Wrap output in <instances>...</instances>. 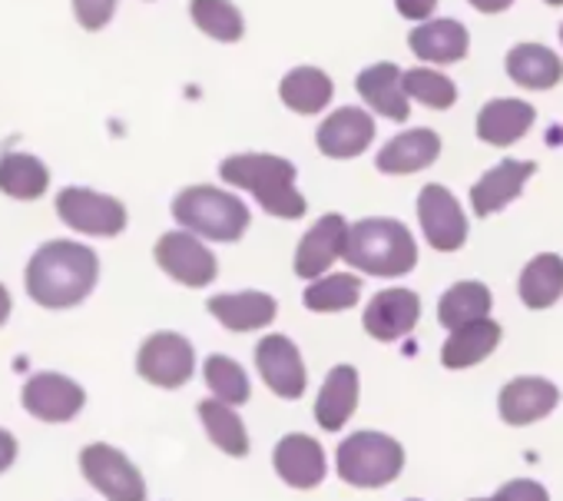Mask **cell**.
Listing matches in <instances>:
<instances>
[{
  "label": "cell",
  "mask_w": 563,
  "mask_h": 501,
  "mask_svg": "<svg viewBox=\"0 0 563 501\" xmlns=\"http://www.w3.org/2000/svg\"><path fill=\"white\" fill-rule=\"evenodd\" d=\"M100 280V257L90 246L74 239L44 242L27 263L24 286L27 296L44 309H74L80 306Z\"/></svg>",
  "instance_id": "cell-1"
},
{
  "label": "cell",
  "mask_w": 563,
  "mask_h": 501,
  "mask_svg": "<svg viewBox=\"0 0 563 501\" xmlns=\"http://www.w3.org/2000/svg\"><path fill=\"white\" fill-rule=\"evenodd\" d=\"M222 183L245 189L275 219H302L309 199L296 186V163L275 153H232L219 163Z\"/></svg>",
  "instance_id": "cell-2"
},
{
  "label": "cell",
  "mask_w": 563,
  "mask_h": 501,
  "mask_svg": "<svg viewBox=\"0 0 563 501\" xmlns=\"http://www.w3.org/2000/svg\"><path fill=\"white\" fill-rule=\"evenodd\" d=\"M342 260L368 276L395 280V276H408L418 266V242L405 222L388 216H372L349 226Z\"/></svg>",
  "instance_id": "cell-3"
},
{
  "label": "cell",
  "mask_w": 563,
  "mask_h": 501,
  "mask_svg": "<svg viewBox=\"0 0 563 501\" xmlns=\"http://www.w3.org/2000/svg\"><path fill=\"white\" fill-rule=\"evenodd\" d=\"M169 209H173V219L186 232L212 239V242H235L245 236L252 222L249 206L235 193L216 189V186H186L176 193Z\"/></svg>",
  "instance_id": "cell-4"
},
{
  "label": "cell",
  "mask_w": 563,
  "mask_h": 501,
  "mask_svg": "<svg viewBox=\"0 0 563 501\" xmlns=\"http://www.w3.org/2000/svg\"><path fill=\"white\" fill-rule=\"evenodd\" d=\"M339 478L352 488H385L405 468V448L385 432H355L335 451Z\"/></svg>",
  "instance_id": "cell-5"
},
{
  "label": "cell",
  "mask_w": 563,
  "mask_h": 501,
  "mask_svg": "<svg viewBox=\"0 0 563 501\" xmlns=\"http://www.w3.org/2000/svg\"><path fill=\"white\" fill-rule=\"evenodd\" d=\"M153 260L169 280H176L189 290H206L219 276L216 253L206 242H199V236H192L186 229L163 232L153 246Z\"/></svg>",
  "instance_id": "cell-6"
},
{
  "label": "cell",
  "mask_w": 563,
  "mask_h": 501,
  "mask_svg": "<svg viewBox=\"0 0 563 501\" xmlns=\"http://www.w3.org/2000/svg\"><path fill=\"white\" fill-rule=\"evenodd\" d=\"M57 216L70 229L84 236H100V239L120 236L130 222L126 206L117 196H107L87 186H64L57 193Z\"/></svg>",
  "instance_id": "cell-7"
},
{
  "label": "cell",
  "mask_w": 563,
  "mask_h": 501,
  "mask_svg": "<svg viewBox=\"0 0 563 501\" xmlns=\"http://www.w3.org/2000/svg\"><path fill=\"white\" fill-rule=\"evenodd\" d=\"M418 222H421V232H424L428 246L438 249V253H457V249L471 236V222H467V213H464L461 199L441 183L421 186V193H418Z\"/></svg>",
  "instance_id": "cell-8"
},
{
  "label": "cell",
  "mask_w": 563,
  "mask_h": 501,
  "mask_svg": "<svg viewBox=\"0 0 563 501\" xmlns=\"http://www.w3.org/2000/svg\"><path fill=\"white\" fill-rule=\"evenodd\" d=\"M80 471L110 501H146L143 471L107 442H93L80 451Z\"/></svg>",
  "instance_id": "cell-9"
},
{
  "label": "cell",
  "mask_w": 563,
  "mask_h": 501,
  "mask_svg": "<svg viewBox=\"0 0 563 501\" xmlns=\"http://www.w3.org/2000/svg\"><path fill=\"white\" fill-rule=\"evenodd\" d=\"M136 372L156 389H183L196 372V349L179 333H153L136 352Z\"/></svg>",
  "instance_id": "cell-10"
},
{
  "label": "cell",
  "mask_w": 563,
  "mask_h": 501,
  "mask_svg": "<svg viewBox=\"0 0 563 501\" xmlns=\"http://www.w3.org/2000/svg\"><path fill=\"white\" fill-rule=\"evenodd\" d=\"M21 402H24V412L34 415L37 422H47V425H64V422H74L84 405H87V392L80 382H74L70 375H60V372H37L24 382L21 389Z\"/></svg>",
  "instance_id": "cell-11"
},
{
  "label": "cell",
  "mask_w": 563,
  "mask_h": 501,
  "mask_svg": "<svg viewBox=\"0 0 563 501\" xmlns=\"http://www.w3.org/2000/svg\"><path fill=\"white\" fill-rule=\"evenodd\" d=\"M255 369H258L262 382L278 399L296 402V399L306 395V385H309L306 359H302L299 346L289 336H282V333L262 336L258 346H255Z\"/></svg>",
  "instance_id": "cell-12"
},
{
  "label": "cell",
  "mask_w": 563,
  "mask_h": 501,
  "mask_svg": "<svg viewBox=\"0 0 563 501\" xmlns=\"http://www.w3.org/2000/svg\"><path fill=\"white\" fill-rule=\"evenodd\" d=\"M537 176V163L533 160H500L494 163L487 173H481V179L471 186V209L474 216H497L504 213L510 203H517L527 189V183Z\"/></svg>",
  "instance_id": "cell-13"
},
{
  "label": "cell",
  "mask_w": 563,
  "mask_h": 501,
  "mask_svg": "<svg viewBox=\"0 0 563 501\" xmlns=\"http://www.w3.org/2000/svg\"><path fill=\"white\" fill-rule=\"evenodd\" d=\"M272 465H275V475L282 481H286L289 488H299V491L319 488L329 475L322 442L312 435H302V432L278 438V445L272 451Z\"/></svg>",
  "instance_id": "cell-14"
},
{
  "label": "cell",
  "mask_w": 563,
  "mask_h": 501,
  "mask_svg": "<svg viewBox=\"0 0 563 501\" xmlns=\"http://www.w3.org/2000/svg\"><path fill=\"white\" fill-rule=\"evenodd\" d=\"M537 123V107L520 97H494L477 110V140L494 150H510Z\"/></svg>",
  "instance_id": "cell-15"
},
{
  "label": "cell",
  "mask_w": 563,
  "mask_h": 501,
  "mask_svg": "<svg viewBox=\"0 0 563 501\" xmlns=\"http://www.w3.org/2000/svg\"><path fill=\"white\" fill-rule=\"evenodd\" d=\"M375 143V117L362 107L332 110L316 130V146L329 160H355Z\"/></svg>",
  "instance_id": "cell-16"
},
{
  "label": "cell",
  "mask_w": 563,
  "mask_h": 501,
  "mask_svg": "<svg viewBox=\"0 0 563 501\" xmlns=\"http://www.w3.org/2000/svg\"><path fill=\"white\" fill-rule=\"evenodd\" d=\"M421 319V296L415 290H382L365 306V333L378 342H398L415 333Z\"/></svg>",
  "instance_id": "cell-17"
},
{
  "label": "cell",
  "mask_w": 563,
  "mask_h": 501,
  "mask_svg": "<svg viewBox=\"0 0 563 501\" xmlns=\"http://www.w3.org/2000/svg\"><path fill=\"white\" fill-rule=\"evenodd\" d=\"M345 232H349V222L342 213H329L322 216L299 242L296 249V276L302 280H319L325 276L339 260H342V249H345Z\"/></svg>",
  "instance_id": "cell-18"
},
{
  "label": "cell",
  "mask_w": 563,
  "mask_h": 501,
  "mask_svg": "<svg viewBox=\"0 0 563 501\" xmlns=\"http://www.w3.org/2000/svg\"><path fill=\"white\" fill-rule=\"evenodd\" d=\"M408 47L428 67H451L471 54V34L454 18H431L408 34Z\"/></svg>",
  "instance_id": "cell-19"
},
{
  "label": "cell",
  "mask_w": 563,
  "mask_h": 501,
  "mask_svg": "<svg viewBox=\"0 0 563 501\" xmlns=\"http://www.w3.org/2000/svg\"><path fill=\"white\" fill-rule=\"evenodd\" d=\"M444 143L431 127H415V130H401L398 137H391L378 156H375V170L385 176H411L421 173L428 166L438 163Z\"/></svg>",
  "instance_id": "cell-20"
},
{
  "label": "cell",
  "mask_w": 563,
  "mask_h": 501,
  "mask_svg": "<svg viewBox=\"0 0 563 501\" xmlns=\"http://www.w3.org/2000/svg\"><path fill=\"white\" fill-rule=\"evenodd\" d=\"M504 74L510 84L530 94H547L563 84V57L537 41L514 44L504 57Z\"/></svg>",
  "instance_id": "cell-21"
},
{
  "label": "cell",
  "mask_w": 563,
  "mask_h": 501,
  "mask_svg": "<svg viewBox=\"0 0 563 501\" xmlns=\"http://www.w3.org/2000/svg\"><path fill=\"white\" fill-rule=\"evenodd\" d=\"M355 90L365 100L368 110H375L378 117L391 120V123H405L411 117V100L401 87V67L391 61L372 64L355 77Z\"/></svg>",
  "instance_id": "cell-22"
},
{
  "label": "cell",
  "mask_w": 563,
  "mask_h": 501,
  "mask_svg": "<svg viewBox=\"0 0 563 501\" xmlns=\"http://www.w3.org/2000/svg\"><path fill=\"white\" fill-rule=\"evenodd\" d=\"M556 402H560V389L537 375H520V379L507 382L497 395V409L507 425H530V422L550 415L556 409Z\"/></svg>",
  "instance_id": "cell-23"
},
{
  "label": "cell",
  "mask_w": 563,
  "mask_h": 501,
  "mask_svg": "<svg viewBox=\"0 0 563 501\" xmlns=\"http://www.w3.org/2000/svg\"><path fill=\"white\" fill-rule=\"evenodd\" d=\"M206 309L229 333H255V329H265L275 319L278 303H275V296H268L262 290H245V293L209 296L206 299Z\"/></svg>",
  "instance_id": "cell-24"
},
{
  "label": "cell",
  "mask_w": 563,
  "mask_h": 501,
  "mask_svg": "<svg viewBox=\"0 0 563 501\" xmlns=\"http://www.w3.org/2000/svg\"><path fill=\"white\" fill-rule=\"evenodd\" d=\"M358 409V369L355 366H335L316 399V422L325 432H339L349 425V418Z\"/></svg>",
  "instance_id": "cell-25"
},
{
  "label": "cell",
  "mask_w": 563,
  "mask_h": 501,
  "mask_svg": "<svg viewBox=\"0 0 563 501\" xmlns=\"http://www.w3.org/2000/svg\"><path fill=\"white\" fill-rule=\"evenodd\" d=\"M500 336H504V329L490 316L457 326V329H451L448 342L441 346V366L444 369H471V366L484 362L500 346Z\"/></svg>",
  "instance_id": "cell-26"
},
{
  "label": "cell",
  "mask_w": 563,
  "mask_h": 501,
  "mask_svg": "<svg viewBox=\"0 0 563 501\" xmlns=\"http://www.w3.org/2000/svg\"><path fill=\"white\" fill-rule=\"evenodd\" d=\"M332 97H335V84L319 67H296L278 84V100L302 117L322 113L332 104Z\"/></svg>",
  "instance_id": "cell-27"
},
{
  "label": "cell",
  "mask_w": 563,
  "mask_h": 501,
  "mask_svg": "<svg viewBox=\"0 0 563 501\" xmlns=\"http://www.w3.org/2000/svg\"><path fill=\"white\" fill-rule=\"evenodd\" d=\"M517 296L533 313L550 309L563 296V257L537 253L517 280Z\"/></svg>",
  "instance_id": "cell-28"
},
{
  "label": "cell",
  "mask_w": 563,
  "mask_h": 501,
  "mask_svg": "<svg viewBox=\"0 0 563 501\" xmlns=\"http://www.w3.org/2000/svg\"><path fill=\"white\" fill-rule=\"evenodd\" d=\"M51 189V170L31 153H4L0 156V193L31 203Z\"/></svg>",
  "instance_id": "cell-29"
},
{
  "label": "cell",
  "mask_w": 563,
  "mask_h": 501,
  "mask_svg": "<svg viewBox=\"0 0 563 501\" xmlns=\"http://www.w3.org/2000/svg\"><path fill=\"white\" fill-rule=\"evenodd\" d=\"M490 306H494V296H490V290L484 283L461 280V283H454L441 296V303H438V323L444 329H457V326L487 319L490 316Z\"/></svg>",
  "instance_id": "cell-30"
},
{
  "label": "cell",
  "mask_w": 563,
  "mask_h": 501,
  "mask_svg": "<svg viewBox=\"0 0 563 501\" xmlns=\"http://www.w3.org/2000/svg\"><path fill=\"white\" fill-rule=\"evenodd\" d=\"M199 418H202V428L209 435V442L225 451L229 458H245L249 455V432L235 412V405H225L219 399H206L199 402Z\"/></svg>",
  "instance_id": "cell-31"
},
{
  "label": "cell",
  "mask_w": 563,
  "mask_h": 501,
  "mask_svg": "<svg viewBox=\"0 0 563 501\" xmlns=\"http://www.w3.org/2000/svg\"><path fill=\"white\" fill-rule=\"evenodd\" d=\"M362 299V280L352 273H325L312 280L302 293V306L309 313H345L358 306Z\"/></svg>",
  "instance_id": "cell-32"
},
{
  "label": "cell",
  "mask_w": 563,
  "mask_h": 501,
  "mask_svg": "<svg viewBox=\"0 0 563 501\" xmlns=\"http://www.w3.org/2000/svg\"><path fill=\"white\" fill-rule=\"evenodd\" d=\"M401 87H405L408 100H415L428 110H438V113H444L457 104V84L444 70L428 67V64L401 70Z\"/></svg>",
  "instance_id": "cell-33"
},
{
  "label": "cell",
  "mask_w": 563,
  "mask_h": 501,
  "mask_svg": "<svg viewBox=\"0 0 563 501\" xmlns=\"http://www.w3.org/2000/svg\"><path fill=\"white\" fill-rule=\"evenodd\" d=\"M189 18L206 37L219 44H235L245 34V21L232 0H189Z\"/></svg>",
  "instance_id": "cell-34"
},
{
  "label": "cell",
  "mask_w": 563,
  "mask_h": 501,
  "mask_svg": "<svg viewBox=\"0 0 563 501\" xmlns=\"http://www.w3.org/2000/svg\"><path fill=\"white\" fill-rule=\"evenodd\" d=\"M202 379H206L212 399H219L225 405H245L249 395H252L245 369L235 359H229V356H209L202 362Z\"/></svg>",
  "instance_id": "cell-35"
},
{
  "label": "cell",
  "mask_w": 563,
  "mask_h": 501,
  "mask_svg": "<svg viewBox=\"0 0 563 501\" xmlns=\"http://www.w3.org/2000/svg\"><path fill=\"white\" fill-rule=\"evenodd\" d=\"M120 0H74V18L84 31H103Z\"/></svg>",
  "instance_id": "cell-36"
},
{
  "label": "cell",
  "mask_w": 563,
  "mask_h": 501,
  "mask_svg": "<svg viewBox=\"0 0 563 501\" xmlns=\"http://www.w3.org/2000/svg\"><path fill=\"white\" fill-rule=\"evenodd\" d=\"M487 501H550V498L540 481L517 478V481H507L504 488H497L494 498H487Z\"/></svg>",
  "instance_id": "cell-37"
},
{
  "label": "cell",
  "mask_w": 563,
  "mask_h": 501,
  "mask_svg": "<svg viewBox=\"0 0 563 501\" xmlns=\"http://www.w3.org/2000/svg\"><path fill=\"white\" fill-rule=\"evenodd\" d=\"M395 11L411 21V24H421V21H431L434 11H438V0H395Z\"/></svg>",
  "instance_id": "cell-38"
},
{
  "label": "cell",
  "mask_w": 563,
  "mask_h": 501,
  "mask_svg": "<svg viewBox=\"0 0 563 501\" xmlns=\"http://www.w3.org/2000/svg\"><path fill=\"white\" fill-rule=\"evenodd\" d=\"M14 461H18V438L8 428H0V475H4Z\"/></svg>",
  "instance_id": "cell-39"
},
{
  "label": "cell",
  "mask_w": 563,
  "mask_h": 501,
  "mask_svg": "<svg viewBox=\"0 0 563 501\" xmlns=\"http://www.w3.org/2000/svg\"><path fill=\"white\" fill-rule=\"evenodd\" d=\"M467 4L477 11V14H504V11H510L514 4H517V0H467Z\"/></svg>",
  "instance_id": "cell-40"
},
{
  "label": "cell",
  "mask_w": 563,
  "mask_h": 501,
  "mask_svg": "<svg viewBox=\"0 0 563 501\" xmlns=\"http://www.w3.org/2000/svg\"><path fill=\"white\" fill-rule=\"evenodd\" d=\"M11 313H14V299H11L8 286L0 283V326H4V323L11 319Z\"/></svg>",
  "instance_id": "cell-41"
},
{
  "label": "cell",
  "mask_w": 563,
  "mask_h": 501,
  "mask_svg": "<svg viewBox=\"0 0 563 501\" xmlns=\"http://www.w3.org/2000/svg\"><path fill=\"white\" fill-rule=\"evenodd\" d=\"M540 4H547V8H563V0H540Z\"/></svg>",
  "instance_id": "cell-42"
},
{
  "label": "cell",
  "mask_w": 563,
  "mask_h": 501,
  "mask_svg": "<svg viewBox=\"0 0 563 501\" xmlns=\"http://www.w3.org/2000/svg\"><path fill=\"white\" fill-rule=\"evenodd\" d=\"M560 47H563V24H560Z\"/></svg>",
  "instance_id": "cell-43"
},
{
  "label": "cell",
  "mask_w": 563,
  "mask_h": 501,
  "mask_svg": "<svg viewBox=\"0 0 563 501\" xmlns=\"http://www.w3.org/2000/svg\"><path fill=\"white\" fill-rule=\"evenodd\" d=\"M471 501H487V498H471Z\"/></svg>",
  "instance_id": "cell-44"
},
{
  "label": "cell",
  "mask_w": 563,
  "mask_h": 501,
  "mask_svg": "<svg viewBox=\"0 0 563 501\" xmlns=\"http://www.w3.org/2000/svg\"><path fill=\"white\" fill-rule=\"evenodd\" d=\"M408 501H418V498H408Z\"/></svg>",
  "instance_id": "cell-45"
}]
</instances>
